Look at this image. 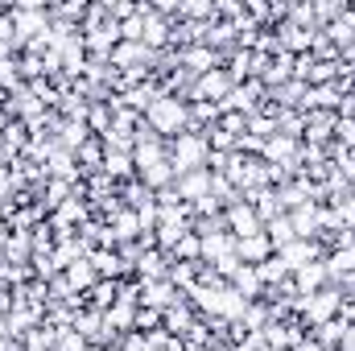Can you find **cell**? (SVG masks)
Returning <instances> with one entry per match:
<instances>
[{
	"mask_svg": "<svg viewBox=\"0 0 355 351\" xmlns=\"http://www.w3.org/2000/svg\"><path fill=\"white\" fill-rule=\"evenodd\" d=\"M343 306H347L343 289H339V285H327V289H318V293H310V298H297V302H293V314L306 323V331H314V327H322V323H331V318H343Z\"/></svg>",
	"mask_w": 355,
	"mask_h": 351,
	"instance_id": "obj_1",
	"label": "cell"
},
{
	"mask_svg": "<svg viewBox=\"0 0 355 351\" xmlns=\"http://www.w3.org/2000/svg\"><path fill=\"white\" fill-rule=\"evenodd\" d=\"M8 17H12V46H17V54L50 29V4H37V0L8 4Z\"/></svg>",
	"mask_w": 355,
	"mask_h": 351,
	"instance_id": "obj_2",
	"label": "cell"
},
{
	"mask_svg": "<svg viewBox=\"0 0 355 351\" xmlns=\"http://www.w3.org/2000/svg\"><path fill=\"white\" fill-rule=\"evenodd\" d=\"M186 108H190V103L178 99V95H157L141 120H145L162 141H174L178 132H186Z\"/></svg>",
	"mask_w": 355,
	"mask_h": 351,
	"instance_id": "obj_3",
	"label": "cell"
},
{
	"mask_svg": "<svg viewBox=\"0 0 355 351\" xmlns=\"http://www.w3.org/2000/svg\"><path fill=\"white\" fill-rule=\"evenodd\" d=\"M207 157H211V145L202 132H178L170 141V166L174 174H190V170H207Z\"/></svg>",
	"mask_w": 355,
	"mask_h": 351,
	"instance_id": "obj_4",
	"label": "cell"
},
{
	"mask_svg": "<svg viewBox=\"0 0 355 351\" xmlns=\"http://www.w3.org/2000/svg\"><path fill=\"white\" fill-rule=\"evenodd\" d=\"M232 87H236V79L227 75V67H215V71H207V75H198V79L190 83L186 103H215V108H219Z\"/></svg>",
	"mask_w": 355,
	"mask_h": 351,
	"instance_id": "obj_5",
	"label": "cell"
},
{
	"mask_svg": "<svg viewBox=\"0 0 355 351\" xmlns=\"http://www.w3.org/2000/svg\"><path fill=\"white\" fill-rule=\"evenodd\" d=\"M223 228H227L236 240H248V236L265 232V223H261V215H257V207H252L248 198H236L232 207H223Z\"/></svg>",
	"mask_w": 355,
	"mask_h": 351,
	"instance_id": "obj_6",
	"label": "cell"
},
{
	"mask_svg": "<svg viewBox=\"0 0 355 351\" xmlns=\"http://www.w3.org/2000/svg\"><path fill=\"white\" fill-rule=\"evenodd\" d=\"M182 298H186V293L178 289L170 277H166V281H137V302H141L145 310H162V314H166V310H170L174 302H182Z\"/></svg>",
	"mask_w": 355,
	"mask_h": 351,
	"instance_id": "obj_7",
	"label": "cell"
},
{
	"mask_svg": "<svg viewBox=\"0 0 355 351\" xmlns=\"http://www.w3.org/2000/svg\"><path fill=\"white\" fill-rule=\"evenodd\" d=\"M83 46H87L91 62H107V58H112V50L120 46V25L107 17L99 29H87V33H83Z\"/></svg>",
	"mask_w": 355,
	"mask_h": 351,
	"instance_id": "obj_8",
	"label": "cell"
},
{
	"mask_svg": "<svg viewBox=\"0 0 355 351\" xmlns=\"http://www.w3.org/2000/svg\"><path fill=\"white\" fill-rule=\"evenodd\" d=\"M277 257H281V264H285L289 273H297V268H306V264L322 261L327 248H322V240H289L285 248H277Z\"/></svg>",
	"mask_w": 355,
	"mask_h": 351,
	"instance_id": "obj_9",
	"label": "cell"
},
{
	"mask_svg": "<svg viewBox=\"0 0 355 351\" xmlns=\"http://www.w3.org/2000/svg\"><path fill=\"white\" fill-rule=\"evenodd\" d=\"M289 285H293L297 298H310V293H318V289L331 285V273H327L322 261H314V264H306V268H297V273H289Z\"/></svg>",
	"mask_w": 355,
	"mask_h": 351,
	"instance_id": "obj_10",
	"label": "cell"
},
{
	"mask_svg": "<svg viewBox=\"0 0 355 351\" xmlns=\"http://www.w3.org/2000/svg\"><path fill=\"white\" fill-rule=\"evenodd\" d=\"M103 223H107V232H112L116 248H120V244H137V240H141V232H145L132 207H120V211H116L112 219H103Z\"/></svg>",
	"mask_w": 355,
	"mask_h": 351,
	"instance_id": "obj_11",
	"label": "cell"
},
{
	"mask_svg": "<svg viewBox=\"0 0 355 351\" xmlns=\"http://www.w3.org/2000/svg\"><path fill=\"white\" fill-rule=\"evenodd\" d=\"M174 194L182 203H202V198H211V170H190V174H182L174 182Z\"/></svg>",
	"mask_w": 355,
	"mask_h": 351,
	"instance_id": "obj_12",
	"label": "cell"
},
{
	"mask_svg": "<svg viewBox=\"0 0 355 351\" xmlns=\"http://www.w3.org/2000/svg\"><path fill=\"white\" fill-rule=\"evenodd\" d=\"M335 120L339 112H306V145H331L335 141Z\"/></svg>",
	"mask_w": 355,
	"mask_h": 351,
	"instance_id": "obj_13",
	"label": "cell"
},
{
	"mask_svg": "<svg viewBox=\"0 0 355 351\" xmlns=\"http://www.w3.org/2000/svg\"><path fill=\"white\" fill-rule=\"evenodd\" d=\"M227 285L244 298V302H261L265 298V285H261V273H257V264H240L232 277H227Z\"/></svg>",
	"mask_w": 355,
	"mask_h": 351,
	"instance_id": "obj_14",
	"label": "cell"
},
{
	"mask_svg": "<svg viewBox=\"0 0 355 351\" xmlns=\"http://www.w3.org/2000/svg\"><path fill=\"white\" fill-rule=\"evenodd\" d=\"M236 236L227 232V228H219V232H207L202 236V264H215V261H223V257H236Z\"/></svg>",
	"mask_w": 355,
	"mask_h": 351,
	"instance_id": "obj_15",
	"label": "cell"
},
{
	"mask_svg": "<svg viewBox=\"0 0 355 351\" xmlns=\"http://www.w3.org/2000/svg\"><path fill=\"white\" fill-rule=\"evenodd\" d=\"M170 264H174L170 252L149 248V252H141V261H137V281H166V277H170Z\"/></svg>",
	"mask_w": 355,
	"mask_h": 351,
	"instance_id": "obj_16",
	"label": "cell"
},
{
	"mask_svg": "<svg viewBox=\"0 0 355 351\" xmlns=\"http://www.w3.org/2000/svg\"><path fill=\"white\" fill-rule=\"evenodd\" d=\"M322 264H327V273H331V285H339V281L355 277V244L352 248H327Z\"/></svg>",
	"mask_w": 355,
	"mask_h": 351,
	"instance_id": "obj_17",
	"label": "cell"
},
{
	"mask_svg": "<svg viewBox=\"0 0 355 351\" xmlns=\"http://www.w3.org/2000/svg\"><path fill=\"white\" fill-rule=\"evenodd\" d=\"M116 302H120V281H103V277H99L87 293H83V306H87V310H99V314L112 310Z\"/></svg>",
	"mask_w": 355,
	"mask_h": 351,
	"instance_id": "obj_18",
	"label": "cell"
},
{
	"mask_svg": "<svg viewBox=\"0 0 355 351\" xmlns=\"http://www.w3.org/2000/svg\"><path fill=\"white\" fill-rule=\"evenodd\" d=\"M103 174L112 178V182H132V178H137L132 153H124V149H103Z\"/></svg>",
	"mask_w": 355,
	"mask_h": 351,
	"instance_id": "obj_19",
	"label": "cell"
},
{
	"mask_svg": "<svg viewBox=\"0 0 355 351\" xmlns=\"http://www.w3.org/2000/svg\"><path fill=\"white\" fill-rule=\"evenodd\" d=\"M194 318H198V310L190 306V298H182V302H174V306L162 314V327H166L170 335H178V339H182V335L190 331V323H194Z\"/></svg>",
	"mask_w": 355,
	"mask_h": 351,
	"instance_id": "obj_20",
	"label": "cell"
},
{
	"mask_svg": "<svg viewBox=\"0 0 355 351\" xmlns=\"http://www.w3.org/2000/svg\"><path fill=\"white\" fill-rule=\"evenodd\" d=\"M272 252H277V248H272V240H268L265 232H257V236H248V240L236 244V257L244 264H265Z\"/></svg>",
	"mask_w": 355,
	"mask_h": 351,
	"instance_id": "obj_21",
	"label": "cell"
},
{
	"mask_svg": "<svg viewBox=\"0 0 355 351\" xmlns=\"http://www.w3.org/2000/svg\"><path fill=\"white\" fill-rule=\"evenodd\" d=\"M62 277H67V285H71V289H75L79 298L87 293L95 281H99V273H95V264H91L87 257H79L75 264H67V268H62Z\"/></svg>",
	"mask_w": 355,
	"mask_h": 351,
	"instance_id": "obj_22",
	"label": "cell"
},
{
	"mask_svg": "<svg viewBox=\"0 0 355 351\" xmlns=\"http://www.w3.org/2000/svg\"><path fill=\"white\" fill-rule=\"evenodd\" d=\"M289 219H293L297 240H318V203H302V207H293Z\"/></svg>",
	"mask_w": 355,
	"mask_h": 351,
	"instance_id": "obj_23",
	"label": "cell"
},
{
	"mask_svg": "<svg viewBox=\"0 0 355 351\" xmlns=\"http://www.w3.org/2000/svg\"><path fill=\"white\" fill-rule=\"evenodd\" d=\"M252 207H257V215H261V223L268 219H277V215H285V207H281V198H277V186H261V190H252V194H244Z\"/></svg>",
	"mask_w": 355,
	"mask_h": 351,
	"instance_id": "obj_24",
	"label": "cell"
},
{
	"mask_svg": "<svg viewBox=\"0 0 355 351\" xmlns=\"http://www.w3.org/2000/svg\"><path fill=\"white\" fill-rule=\"evenodd\" d=\"M347 327H352L347 318H331V323L314 327L310 335H314V339H318V343H322L327 351H339V343H343V335H347Z\"/></svg>",
	"mask_w": 355,
	"mask_h": 351,
	"instance_id": "obj_25",
	"label": "cell"
},
{
	"mask_svg": "<svg viewBox=\"0 0 355 351\" xmlns=\"http://www.w3.org/2000/svg\"><path fill=\"white\" fill-rule=\"evenodd\" d=\"M75 162H79L83 178H87V174H99V170H103V141H99V137H91L87 145L75 153Z\"/></svg>",
	"mask_w": 355,
	"mask_h": 351,
	"instance_id": "obj_26",
	"label": "cell"
},
{
	"mask_svg": "<svg viewBox=\"0 0 355 351\" xmlns=\"http://www.w3.org/2000/svg\"><path fill=\"white\" fill-rule=\"evenodd\" d=\"M107 99H112V95H107ZM107 99H95V103L87 108V128H91V137H103V132L112 128V116H116V112H112V103H107Z\"/></svg>",
	"mask_w": 355,
	"mask_h": 351,
	"instance_id": "obj_27",
	"label": "cell"
},
{
	"mask_svg": "<svg viewBox=\"0 0 355 351\" xmlns=\"http://www.w3.org/2000/svg\"><path fill=\"white\" fill-rule=\"evenodd\" d=\"M265 236L272 240V248H285L289 240H297V232H293V219H289V211H285V215H277V219H268V223H265Z\"/></svg>",
	"mask_w": 355,
	"mask_h": 351,
	"instance_id": "obj_28",
	"label": "cell"
},
{
	"mask_svg": "<svg viewBox=\"0 0 355 351\" xmlns=\"http://www.w3.org/2000/svg\"><path fill=\"white\" fill-rule=\"evenodd\" d=\"M174 261H186V264H194V261H202V236L198 232H186L182 240H178V248L170 252Z\"/></svg>",
	"mask_w": 355,
	"mask_h": 351,
	"instance_id": "obj_29",
	"label": "cell"
},
{
	"mask_svg": "<svg viewBox=\"0 0 355 351\" xmlns=\"http://www.w3.org/2000/svg\"><path fill=\"white\" fill-rule=\"evenodd\" d=\"M87 348H91V343L75 331V327H62V331L54 335V348H50V351H87Z\"/></svg>",
	"mask_w": 355,
	"mask_h": 351,
	"instance_id": "obj_30",
	"label": "cell"
},
{
	"mask_svg": "<svg viewBox=\"0 0 355 351\" xmlns=\"http://www.w3.org/2000/svg\"><path fill=\"white\" fill-rule=\"evenodd\" d=\"M335 145H343L347 153L355 149V116H339L335 120Z\"/></svg>",
	"mask_w": 355,
	"mask_h": 351,
	"instance_id": "obj_31",
	"label": "cell"
},
{
	"mask_svg": "<svg viewBox=\"0 0 355 351\" xmlns=\"http://www.w3.org/2000/svg\"><path fill=\"white\" fill-rule=\"evenodd\" d=\"M120 42H145V17L132 12L128 21H120Z\"/></svg>",
	"mask_w": 355,
	"mask_h": 351,
	"instance_id": "obj_32",
	"label": "cell"
},
{
	"mask_svg": "<svg viewBox=\"0 0 355 351\" xmlns=\"http://www.w3.org/2000/svg\"><path fill=\"white\" fill-rule=\"evenodd\" d=\"M132 331H141V335H149V331H166V327H162V310H145V306H141Z\"/></svg>",
	"mask_w": 355,
	"mask_h": 351,
	"instance_id": "obj_33",
	"label": "cell"
},
{
	"mask_svg": "<svg viewBox=\"0 0 355 351\" xmlns=\"http://www.w3.org/2000/svg\"><path fill=\"white\" fill-rule=\"evenodd\" d=\"M116 351H149V348H145V335L141 331H128V335H120Z\"/></svg>",
	"mask_w": 355,
	"mask_h": 351,
	"instance_id": "obj_34",
	"label": "cell"
},
{
	"mask_svg": "<svg viewBox=\"0 0 355 351\" xmlns=\"http://www.w3.org/2000/svg\"><path fill=\"white\" fill-rule=\"evenodd\" d=\"M293 351H327V348H322V343H318V339H314V335L306 331V339H302V343H297Z\"/></svg>",
	"mask_w": 355,
	"mask_h": 351,
	"instance_id": "obj_35",
	"label": "cell"
},
{
	"mask_svg": "<svg viewBox=\"0 0 355 351\" xmlns=\"http://www.w3.org/2000/svg\"><path fill=\"white\" fill-rule=\"evenodd\" d=\"M339 351H355V323L347 327V335H343V343H339Z\"/></svg>",
	"mask_w": 355,
	"mask_h": 351,
	"instance_id": "obj_36",
	"label": "cell"
},
{
	"mask_svg": "<svg viewBox=\"0 0 355 351\" xmlns=\"http://www.w3.org/2000/svg\"><path fill=\"white\" fill-rule=\"evenodd\" d=\"M207 351H236V343H227V339H215Z\"/></svg>",
	"mask_w": 355,
	"mask_h": 351,
	"instance_id": "obj_37",
	"label": "cell"
},
{
	"mask_svg": "<svg viewBox=\"0 0 355 351\" xmlns=\"http://www.w3.org/2000/svg\"><path fill=\"white\" fill-rule=\"evenodd\" d=\"M8 228V203H0V232Z\"/></svg>",
	"mask_w": 355,
	"mask_h": 351,
	"instance_id": "obj_38",
	"label": "cell"
}]
</instances>
